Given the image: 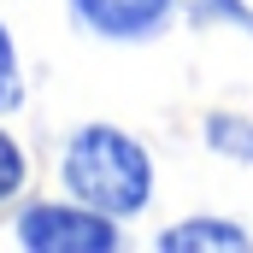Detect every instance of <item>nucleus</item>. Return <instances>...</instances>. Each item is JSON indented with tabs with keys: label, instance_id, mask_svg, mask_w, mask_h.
Returning a JSON list of instances; mask_svg holds the SVG:
<instances>
[{
	"label": "nucleus",
	"instance_id": "6",
	"mask_svg": "<svg viewBox=\"0 0 253 253\" xmlns=\"http://www.w3.org/2000/svg\"><path fill=\"white\" fill-rule=\"evenodd\" d=\"M24 177H30V159H24V147H18V141L0 129V206L24 189Z\"/></svg>",
	"mask_w": 253,
	"mask_h": 253
},
{
	"label": "nucleus",
	"instance_id": "4",
	"mask_svg": "<svg viewBox=\"0 0 253 253\" xmlns=\"http://www.w3.org/2000/svg\"><path fill=\"white\" fill-rule=\"evenodd\" d=\"M159 248L165 253H189V248H206V253H230V248H253V236L236 224V218H183L171 230H159Z\"/></svg>",
	"mask_w": 253,
	"mask_h": 253
},
{
	"label": "nucleus",
	"instance_id": "5",
	"mask_svg": "<svg viewBox=\"0 0 253 253\" xmlns=\"http://www.w3.org/2000/svg\"><path fill=\"white\" fill-rule=\"evenodd\" d=\"M206 147L218 159L253 165V118H242V112H212L206 118Z\"/></svg>",
	"mask_w": 253,
	"mask_h": 253
},
{
	"label": "nucleus",
	"instance_id": "2",
	"mask_svg": "<svg viewBox=\"0 0 253 253\" xmlns=\"http://www.w3.org/2000/svg\"><path fill=\"white\" fill-rule=\"evenodd\" d=\"M12 236L36 253H112L124 236H118V218L88 206V200H30L12 224Z\"/></svg>",
	"mask_w": 253,
	"mask_h": 253
},
{
	"label": "nucleus",
	"instance_id": "7",
	"mask_svg": "<svg viewBox=\"0 0 253 253\" xmlns=\"http://www.w3.org/2000/svg\"><path fill=\"white\" fill-rule=\"evenodd\" d=\"M24 100V77H18V47H12V30L0 24V112H12Z\"/></svg>",
	"mask_w": 253,
	"mask_h": 253
},
{
	"label": "nucleus",
	"instance_id": "3",
	"mask_svg": "<svg viewBox=\"0 0 253 253\" xmlns=\"http://www.w3.org/2000/svg\"><path fill=\"white\" fill-rule=\"evenodd\" d=\"M71 18L100 42H153L171 30L177 0H71Z\"/></svg>",
	"mask_w": 253,
	"mask_h": 253
},
{
	"label": "nucleus",
	"instance_id": "1",
	"mask_svg": "<svg viewBox=\"0 0 253 253\" xmlns=\"http://www.w3.org/2000/svg\"><path fill=\"white\" fill-rule=\"evenodd\" d=\"M59 183L112 218H135L153 206V153L118 124H83L59 153Z\"/></svg>",
	"mask_w": 253,
	"mask_h": 253
}]
</instances>
